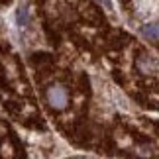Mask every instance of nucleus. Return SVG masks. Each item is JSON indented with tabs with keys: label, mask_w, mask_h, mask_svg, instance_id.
<instances>
[{
	"label": "nucleus",
	"mask_w": 159,
	"mask_h": 159,
	"mask_svg": "<svg viewBox=\"0 0 159 159\" xmlns=\"http://www.w3.org/2000/svg\"><path fill=\"white\" fill-rule=\"evenodd\" d=\"M143 35L149 39H159V26L157 24H148V26H143Z\"/></svg>",
	"instance_id": "obj_3"
},
{
	"label": "nucleus",
	"mask_w": 159,
	"mask_h": 159,
	"mask_svg": "<svg viewBox=\"0 0 159 159\" xmlns=\"http://www.w3.org/2000/svg\"><path fill=\"white\" fill-rule=\"evenodd\" d=\"M26 22H28V12L22 6V8L18 10V24H20V26H26Z\"/></svg>",
	"instance_id": "obj_4"
},
{
	"label": "nucleus",
	"mask_w": 159,
	"mask_h": 159,
	"mask_svg": "<svg viewBox=\"0 0 159 159\" xmlns=\"http://www.w3.org/2000/svg\"><path fill=\"white\" fill-rule=\"evenodd\" d=\"M45 100L53 110H65L69 106V90L63 84L53 83L45 89Z\"/></svg>",
	"instance_id": "obj_1"
},
{
	"label": "nucleus",
	"mask_w": 159,
	"mask_h": 159,
	"mask_svg": "<svg viewBox=\"0 0 159 159\" xmlns=\"http://www.w3.org/2000/svg\"><path fill=\"white\" fill-rule=\"evenodd\" d=\"M136 67L143 75H157L159 73V63L153 57H149V55H142V57L136 61Z\"/></svg>",
	"instance_id": "obj_2"
},
{
	"label": "nucleus",
	"mask_w": 159,
	"mask_h": 159,
	"mask_svg": "<svg viewBox=\"0 0 159 159\" xmlns=\"http://www.w3.org/2000/svg\"><path fill=\"white\" fill-rule=\"evenodd\" d=\"M102 4H104V8L106 10H112V0H100Z\"/></svg>",
	"instance_id": "obj_5"
}]
</instances>
